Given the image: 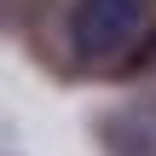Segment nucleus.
<instances>
[{
  "label": "nucleus",
  "instance_id": "nucleus-1",
  "mask_svg": "<svg viewBox=\"0 0 156 156\" xmlns=\"http://www.w3.org/2000/svg\"><path fill=\"white\" fill-rule=\"evenodd\" d=\"M156 0H75L69 6V52L87 69H116L151 35Z\"/></svg>",
  "mask_w": 156,
  "mask_h": 156
}]
</instances>
